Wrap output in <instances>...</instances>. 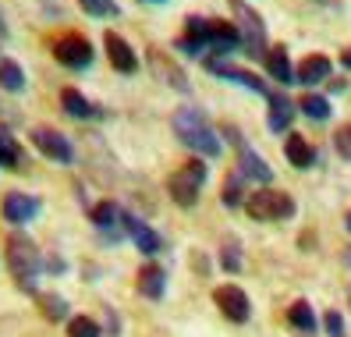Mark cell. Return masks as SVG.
<instances>
[{"instance_id": "7c38bea8", "label": "cell", "mask_w": 351, "mask_h": 337, "mask_svg": "<svg viewBox=\"0 0 351 337\" xmlns=\"http://www.w3.org/2000/svg\"><path fill=\"white\" fill-rule=\"evenodd\" d=\"M330 75H334V65H330V57H323V54L305 57L295 68V82H302V86H319V82H326Z\"/></svg>"}, {"instance_id": "f1b7e54d", "label": "cell", "mask_w": 351, "mask_h": 337, "mask_svg": "<svg viewBox=\"0 0 351 337\" xmlns=\"http://www.w3.org/2000/svg\"><path fill=\"white\" fill-rule=\"evenodd\" d=\"M78 4H82V11L93 14V18H107V14H114V11H117L114 0H78Z\"/></svg>"}, {"instance_id": "e575fe53", "label": "cell", "mask_w": 351, "mask_h": 337, "mask_svg": "<svg viewBox=\"0 0 351 337\" xmlns=\"http://www.w3.org/2000/svg\"><path fill=\"white\" fill-rule=\"evenodd\" d=\"M344 68H351V50L344 54Z\"/></svg>"}, {"instance_id": "f546056e", "label": "cell", "mask_w": 351, "mask_h": 337, "mask_svg": "<svg viewBox=\"0 0 351 337\" xmlns=\"http://www.w3.org/2000/svg\"><path fill=\"white\" fill-rule=\"evenodd\" d=\"M223 202L227 206H238L241 202V174H231L223 185Z\"/></svg>"}, {"instance_id": "74e56055", "label": "cell", "mask_w": 351, "mask_h": 337, "mask_svg": "<svg viewBox=\"0 0 351 337\" xmlns=\"http://www.w3.org/2000/svg\"><path fill=\"white\" fill-rule=\"evenodd\" d=\"M0 114H4V103H0Z\"/></svg>"}, {"instance_id": "603a6c76", "label": "cell", "mask_w": 351, "mask_h": 337, "mask_svg": "<svg viewBox=\"0 0 351 337\" xmlns=\"http://www.w3.org/2000/svg\"><path fill=\"white\" fill-rule=\"evenodd\" d=\"M60 107H64L71 117H82V121L96 114V111H93V103H89L86 96H82L78 89H64V93H60Z\"/></svg>"}, {"instance_id": "ba28073f", "label": "cell", "mask_w": 351, "mask_h": 337, "mask_svg": "<svg viewBox=\"0 0 351 337\" xmlns=\"http://www.w3.org/2000/svg\"><path fill=\"white\" fill-rule=\"evenodd\" d=\"M32 142H36V150L43 153V156H50V160L68 163V160L75 156L71 142H68L64 135H60L57 128H36V132H32Z\"/></svg>"}, {"instance_id": "6da1fadb", "label": "cell", "mask_w": 351, "mask_h": 337, "mask_svg": "<svg viewBox=\"0 0 351 337\" xmlns=\"http://www.w3.org/2000/svg\"><path fill=\"white\" fill-rule=\"evenodd\" d=\"M174 135L189 146L192 153H199V156H220V135H217V128L210 121H206V114L202 111H195V107H181L178 114H174Z\"/></svg>"}, {"instance_id": "2e32d148", "label": "cell", "mask_w": 351, "mask_h": 337, "mask_svg": "<svg viewBox=\"0 0 351 337\" xmlns=\"http://www.w3.org/2000/svg\"><path fill=\"white\" fill-rule=\"evenodd\" d=\"M295 111H298V107H295L287 96H270V114H266V124H270L274 132H284L287 124H291Z\"/></svg>"}, {"instance_id": "ffe728a7", "label": "cell", "mask_w": 351, "mask_h": 337, "mask_svg": "<svg viewBox=\"0 0 351 337\" xmlns=\"http://www.w3.org/2000/svg\"><path fill=\"white\" fill-rule=\"evenodd\" d=\"M117 220H125V213H121L114 202H99V206L93 209V224H96L99 231H107L110 238L117 235Z\"/></svg>"}, {"instance_id": "4fadbf2b", "label": "cell", "mask_w": 351, "mask_h": 337, "mask_svg": "<svg viewBox=\"0 0 351 337\" xmlns=\"http://www.w3.org/2000/svg\"><path fill=\"white\" fill-rule=\"evenodd\" d=\"M125 231L132 235L135 248H138V252H146V256H153V252H160V248H163V242H160V235H156V231H153L146 220L132 217V213H125Z\"/></svg>"}, {"instance_id": "484cf974", "label": "cell", "mask_w": 351, "mask_h": 337, "mask_svg": "<svg viewBox=\"0 0 351 337\" xmlns=\"http://www.w3.org/2000/svg\"><path fill=\"white\" fill-rule=\"evenodd\" d=\"M298 107H302L305 117H313V121H326V117H330V100H326V96H316V93L302 96Z\"/></svg>"}, {"instance_id": "cb8c5ba5", "label": "cell", "mask_w": 351, "mask_h": 337, "mask_svg": "<svg viewBox=\"0 0 351 337\" xmlns=\"http://www.w3.org/2000/svg\"><path fill=\"white\" fill-rule=\"evenodd\" d=\"M287 320H291V327L302 330V334H313L316 330V316H313V305H308V302H291Z\"/></svg>"}, {"instance_id": "d6a6232c", "label": "cell", "mask_w": 351, "mask_h": 337, "mask_svg": "<svg viewBox=\"0 0 351 337\" xmlns=\"http://www.w3.org/2000/svg\"><path fill=\"white\" fill-rule=\"evenodd\" d=\"M223 266L231 270V273H234V270H241V259H238V245H234V242H227V245H223Z\"/></svg>"}, {"instance_id": "d590c367", "label": "cell", "mask_w": 351, "mask_h": 337, "mask_svg": "<svg viewBox=\"0 0 351 337\" xmlns=\"http://www.w3.org/2000/svg\"><path fill=\"white\" fill-rule=\"evenodd\" d=\"M344 220H348V231H351V209H348V217H344Z\"/></svg>"}, {"instance_id": "9c48e42d", "label": "cell", "mask_w": 351, "mask_h": 337, "mask_svg": "<svg viewBox=\"0 0 351 337\" xmlns=\"http://www.w3.org/2000/svg\"><path fill=\"white\" fill-rule=\"evenodd\" d=\"M103 47H107V57H110L114 71H121V75H135V71H138V57H135V50H132L117 32H107V36H103Z\"/></svg>"}, {"instance_id": "8d00e7d4", "label": "cell", "mask_w": 351, "mask_h": 337, "mask_svg": "<svg viewBox=\"0 0 351 337\" xmlns=\"http://www.w3.org/2000/svg\"><path fill=\"white\" fill-rule=\"evenodd\" d=\"M348 299H351V284H348Z\"/></svg>"}, {"instance_id": "7402d4cb", "label": "cell", "mask_w": 351, "mask_h": 337, "mask_svg": "<svg viewBox=\"0 0 351 337\" xmlns=\"http://www.w3.org/2000/svg\"><path fill=\"white\" fill-rule=\"evenodd\" d=\"M206 68L210 71H217V75H223V78H231V82H238V86H249V89H256V93H263V82L252 75V71H241V68H227V65H217V60H206Z\"/></svg>"}, {"instance_id": "1f68e13d", "label": "cell", "mask_w": 351, "mask_h": 337, "mask_svg": "<svg viewBox=\"0 0 351 337\" xmlns=\"http://www.w3.org/2000/svg\"><path fill=\"white\" fill-rule=\"evenodd\" d=\"M323 327L330 337H344V320H341V312H326L323 316Z\"/></svg>"}, {"instance_id": "836d02e7", "label": "cell", "mask_w": 351, "mask_h": 337, "mask_svg": "<svg viewBox=\"0 0 351 337\" xmlns=\"http://www.w3.org/2000/svg\"><path fill=\"white\" fill-rule=\"evenodd\" d=\"M8 32V25H4V14H0V36H4Z\"/></svg>"}, {"instance_id": "83f0119b", "label": "cell", "mask_w": 351, "mask_h": 337, "mask_svg": "<svg viewBox=\"0 0 351 337\" xmlns=\"http://www.w3.org/2000/svg\"><path fill=\"white\" fill-rule=\"evenodd\" d=\"M39 309H43L47 320H64L68 316V305H64L60 294H43V299H39Z\"/></svg>"}, {"instance_id": "8fae6325", "label": "cell", "mask_w": 351, "mask_h": 337, "mask_svg": "<svg viewBox=\"0 0 351 337\" xmlns=\"http://www.w3.org/2000/svg\"><path fill=\"white\" fill-rule=\"evenodd\" d=\"M210 36H213V22H206V18L192 14L189 22H184V39H181V50L184 54H202V47H210Z\"/></svg>"}, {"instance_id": "30bf717a", "label": "cell", "mask_w": 351, "mask_h": 337, "mask_svg": "<svg viewBox=\"0 0 351 337\" xmlns=\"http://www.w3.org/2000/svg\"><path fill=\"white\" fill-rule=\"evenodd\" d=\"M0 209H4V220L8 224L22 227V224H29L39 213V199L36 196H25V192H11V196H4V206H0Z\"/></svg>"}, {"instance_id": "5b68a950", "label": "cell", "mask_w": 351, "mask_h": 337, "mask_svg": "<svg viewBox=\"0 0 351 337\" xmlns=\"http://www.w3.org/2000/svg\"><path fill=\"white\" fill-rule=\"evenodd\" d=\"M234 4V14H238V32H241V47L249 50L252 57H263L266 50V32H263V22L252 8H245V0H231Z\"/></svg>"}, {"instance_id": "44dd1931", "label": "cell", "mask_w": 351, "mask_h": 337, "mask_svg": "<svg viewBox=\"0 0 351 337\" xmlns=\"http://www.w3.org/2000/svg\"><path fill=\"white\" fill-rule=\"evenodd\" d=\"M284 153H287V160H291L295 167H313V160H316V150H313V146H308L302 135H291V139H287Z\"/></svg>"}, {"instance_id": "52a82bcc", "label": "cell", "mask_w": 351, "mask_h": 337, "mask_svg": "<svg viewBox=\"0 0 351 337\" xmlns=\"http://www.w3.org/2000/svg\"><path fill=\"white\" fill-rule=\"evenodd\" d=\"M213 302H217V309H220L231 323H245V320L252 316L249 294H245L238 284H220V288L213 291Z\"/></svg>"}, {"instance_id": "4316f807", "label": "cell", "mask_w": 351, "mask_h": 337, "mask_svg": "<svg viewBox=\"0 0 351 337\" xmlns=\"http://www.w3.org/2000/svg\"><path fill=\"white\" fill-rule=\"evenodd\" d=\"M99 323L89 320V316H75V320H68V337H99Z\"/></svg>"}, {"instance_id": "277c9868", "label": "cell", "mask_w": 351, "mask_h": 337, "mask_svg": "<svg viewBox=\"0 0 351 337\" xmlns=\"http://www.w3.org/2000/svg\"><path fill=\"white\" fill-rule=\"evenodd\" d=\"M245 209L256 220H287L295 217V199L287 192H277V188H263V192H252L245 199Z\"/></svg>"}, {"instance_id": "8992f818", "label": "cell", "mask_w": 351, "mask_h": 337, "mask_svg": "<svg viewBox=\"0 0 351 337\" xmlns=\"http://www.w3.org/2000/svg\"><path fill=\"white\" fill-rule=\"evenodd\" d=\"M53 57H57L64 68H89V65H93V47H89L86 36L68 32V36L53 39Z\"/></svg>"}, {"instance_id": "e0dca14e", "label": "cell", "mask_w": 351, "mask_h": 337, "mask_svg": "<svg viewBox=\"0 0 351 337\" xmlns=\"http://www.w3.org/2000/svg\"><path fill=\"white\" fill-rule=\"evenodd\" d=\"M210 47L217 54H231L241 47V32L238 25H227V22H213V36H210Z\"/></svg>"}, {"instance_id": "5bb4252c", "label": "cell", "mask_w": 351, "mask_h": 337, "mask_svg": "<svg viewBox=\"0 0 351 337\" xmlns=\"http://www.w3.org/2000/svg\"><path fill=\"white\" fill-rule=\"evenodd\" d=\"M238 174L241 178H252V181H259V185H270L274 181V171L266 167V160L256 153V150H249V146H241L238 150Z\"/></svg>"}, {"instance_id": "d6986e66", "label": "cell", "mask_w": 351, "mask_h": 337, "mask_svg": "<svg viewBox=\"0 0 351 337\" xmlns=\"http://www.w3.org/2000/svg\"><path fill=\"white\" fill-rule=\"evenodd\" d=\"M266 71H270L277 82H295L291 60H287V50L284 47H274L270 54H266Z\"/></svg>"}, {"instance_id": "ac0fdd59", "label": "cell", "mask_w": 351, "mask_h": 337, "mask_svg": "<svg viewBox=\"0 0 351 337\" xmlns=\"http://www.w3.org/2000/svg\"><path fill=\"white\" fill-rule=\"evenodd\" d=\"M0 163H4V167H18V163H25L22 146H18V139L11 135L8 124H0Z\"/></svg>"}, {"instance_id": "3957f363", "label": "cell", "mask_w": 351, "mask_h": 337, "mask_svg": "<svg viewBox=\"0 0 351 337\" xmlns=\"http://www.w3.org/2000/svg\"><path fill=\"white\" fill-rule=\"evenodd\" d=\"M202 185H206V163H202L199 156H192L189 163L181 167V171H174V174H171V181H167V192H171V199H174L178 206L192 209V206L199 202Z\"/></svg>"}, {"instance_id": "d4e9b609", "label": "cell", "mask_w": 351, "mask_h": 337, "mask_svg": "<svg viewBox=\"0 0 351 337\" xmlns=\"http://www.w3.org/2000/svg\"><path fill=\"white\" fill-rule=\"evenodd\" d=\"M0 89H8V93L25 89V71L14 60H0Z\"/></svg>"}, {"instance_id": "9a60e30c", "label": "cell", "mask_w": 351, "mask_h": 337, "mask_svg": "<svg viewBox=\"0 0 351 337\" xmlns=\"http://www.w3.org/2000/svg\"><path fill=\"white\" fill-rule=\"evenodd\" d=\"M138 291L146 294V299H153V302H160L163 299V291H167V273H163L160 266H142L138 270Z\"/></svg>"}, {"instance_id": "7a4b0ae2", "label": "cell", "mask_w": 351, "mask_h": 337, "mask_svg": "<svg viewBox=\"0 0 351 337\" xmlns=\"http://www.w3.org/2000/svg\"><path fill=\"white\" fill-rule=\"evenodd\" d=\"M8 266H11L14 284L32 294L36 291V281H39V266H43L36 242L25 238V235H11L8 238Z\"/></svg>"}, {"instance_id": "4dcf8cb0", "label": "cell", "mask_w": 351, "mask_h": 337, "mask_svg": "<svg viewBox=\"0 0 351 337\" xmlns=\"http://www.w3.org/2000/svg\"><path fill=\"white\" fill-rule=\"evenodd\" d=\"M334 146H337V153H341L344 160H351V124L337 128V135H334Z\"/></svg>"}, {"instance_id": "f35d334b", "label": "cell", "mask_w": 351, "mask_h": 337, "mask_svg": "<svg viewBox=\"0 0 351 337\" xmlns=\"http://www.w3.org/2000/svg\"><path fill=\"white\" fill-rule=\"evenodd\" d=\"M149 4H153V0H149Z\"/></svg>"}]
</instances>
